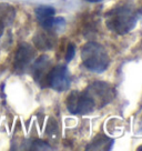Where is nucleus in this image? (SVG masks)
Instances as JSON below:
<instances>
[{"instance_id": "4", "label": "nucleus", "mask_w": 142, "mask_h": 151, "mask_svg": "<svg viewBox=\"0 0 142 151\" xmlns=\"http://www.w3.org/2000/svg\"><path fill=\"white\" fill-rule=\"evenodd\" d=\"M66 106L72 114H88L95 109V104L85 91H72L67 97Z\"/></svg>"}, {"instance_id": "1", "label": "nucleus", "mask_w": 142, "mask_h": 151, "mask_svg": "<svg viewBox=\"0 0 142 151\" xmlns=\"http://www.w3.org/2000/svg\"><path fill=\"white\" fill-rule=\"evenodd\" d=\"M138 21L136 11L129 6L113 8L105 14V24L112 32L126 35L131 31Z\"/></svg>"}, {"instance_id": "15", "label": "nucleus", "mask_w": 142, "mask_h": 151, "mask_svg": "<svg viewBox=\"0 0 142 151\" xmlns=\"http://www.w3.org/2000/svg\"><path fill=\"white\" fill-rule=\"evenodd\" d=\"M140 133H142V118H141V130H140Z\"/></svg>"}, {"instance_id": "16", "label": "nucleus", "mask_w": 142, "mask_h": 151, "mask_svg": "<svg viewBox=\"0 0 142 151\" xmlns=\"http://www.w3.org/2000/svg\"><path fill=\"white\" fill-rule=\"evenodd\" d=\"M138 150H139V151H142V146L140 147V148H139V149H138Z\"/></svg>"}, {"instance_id": "7", "label": "nucleus", "mask_w": 142, "mask_h": 151, "mask_svg": "<svg viewBox=\"0 0 142 151\" xmlns=\"http://www.w3.org/2000/svg\"><path fill=\"white\" fill-rule=\"evenodd\" d=\"M50 70V59L47 56L39 57L31 66V72L34 80L41 86H47V78Z\"/></svg>"}, {"instance_id": "10", "label": "nucleus", "mask_w": 142, "mask_h": 151, "mask_svg": "<svg viewBox=\"0 0 142 151\" xmlns=\"http://www.w3.org/2000/svg\"><path fill=\"white\" fill-rule=\"evenodd\" d=\"M34 14H36V17H37L39 22H41V21L50 18V17H53L55 14H56V9L51 6L42 5L39 6L34 9Z\"/></svg>"}, {"instance_id": "5", "label": "nucleus", "mask_w": 142, "mask_h": 151, "mask_svg": "<svg viewBox=\"0 0 142 151\" xmlns=\"http://www.w3.org/2000/svg\"><path fill=\"white\" fill-rule=\"evenodd\" d=\"M47 86L58 92H63L69 89L71 86V73L68 67L58 65L51 68L47 78Z\"/></svg>"}, {"instance_id": "14", "label": "nucleus", "mask_w": 142, "mask_h": 151, "mask_svg": "<svg viewBox=\"0 0 142 151\" xmlns=\"http://www.w3.org/2000/svg\"><path fill=\"white\" fill-rule=\"evenodd\" d=\"M85 1H88V2H93V4H99V2L103 1V0H85Z\"/></svg>"}, {"instance_id": "3", "label": "nucleus", "mask_w": 142, "mask_h": 151, "mask_svg": "<svg viewBox=\"0 0 142 151\" xmlns=\"http://www.w3.org/2000/svg\"><path fill=\"white\" fill-rule=\"evenodd\" d=\"M85 92L95 104V108H102L110 104L115 97V90L112 86L102 81H95L87 87Z\"/></svg>"}, {"instance_id": "2", "label": "nucleus", "mask_w": 142, "mask_h": 151, "mask_svg": "<svg viewBox=\"0 0 142 151\" xmlns=\"http://www.w3.org/2000/svg\"><path fill=\"white\" fill-rule=\"evenodd\" d=\"M81 59L88 70L101 73L108 69L110 59L103 46L95 41H89L82 47Z\"/></svg>"}, {"instance_id": "8", "label": "nucleus", "mask_w": 142, "mask_h": 151, "mask_svg": "<svg viewBox=\"0 0 142 151\" xmlns=\"http://www.w3.org/2000/svg\"><path fill=\"white\" fill-rule=\"evenodd\" d=\"M56 38L50 30H43L33 37V42L40 50H51L55 46Z\"/></svg>"}, {"instance_id": "13", "label": "nucleus", "mask_w": 142, "mask_h": 151, "mask_svg": "<svg viewBox=\"0 0 142 151\" xmlns=\"http://www.w3.org/2000/svg\"><path fill=\"white\" fill-rule=\"evenodd\" d=\"M5 26H6V24H5V21L2 20V18L0 17V37L2 36V33H4V29H5Z\"/></svg>"}, {"instance_id": "12", "label": "nucleus", "mask_w": 142, "mask_h": 151, "mask_svg": "<svg viewBox=\"0 0 142 151\" xmlns=\"http://www.w3.org/2000/svg\"><path fill=\"white\" fill-rule=\"evenodd\" d=\"M76 55V48H75V45L73 43H70L68 46V49H67V53H66V61L70 62L73 57Z\"/></svg>"}, {"instance_id": "6", "label": "nucleus", "mask_w": 142, "mask_h": 151, "mask_svg": "<svg viewBox=\"0 0 142 151\" xmlns=\"http://www.w3.org/2000/svg\"><path fill=\"white\" fill-rule=\"evenodd\" d=\"M34 56H36V51L29 43L24 42L19 45L14 57V70L17 72H24L26 69L30 66Z\"/></svg>"}, {"instance_id": "9", "label": "nucleus", "mask_w": 142, "mask_h": 151, "mask_svg": "<svg viewBox=\"0 0 142 151\" xmlns=\"http://www.w3.org/2000/svg\"><path fill=\"white\" fill-rule=\"evenodd\" d=\"M113 139L103 136V134H97L95 139L88 145L85 149L87 150H110L113 146Z\"/></svg>"}, {"instance_id": "11", "label": "nucleus", "mask_w": 142, "mask_h": 151, "mask_svg": "<svg viewBox=\"0 0 142 151\" xmlns=\"http://www.w3.org/2000/svg\"><path fill=\"white\" fill-rule=\"evenodd\" d=\"M31 150H52V148L50 147L49 143L42 141V140H36L32 142L31 145Z\"/></svg>"}]
</instances>
